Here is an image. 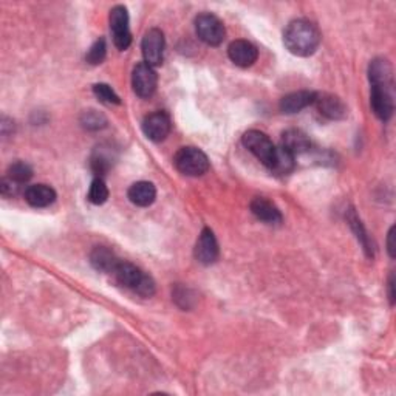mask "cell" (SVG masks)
<instances>
[{
    "mask_svg": "<svg viewBox=\"0 0 396 396\" xmlns=\"http://www.w3.org/2000/svg\"><path fill=\"white\" fill-rule=\"evenodd\" d=\"M294 159L296 157L291 154V152H288L285 147L280 146L277 147V155L270 171L276 175H288L294 169V166H296Z\"/></svg>",
    "mask_w": 396,
    "mask_h": 396,
    "instance_id": "cell-22",
    "label": "cell"
},
{
    "mask_svg": "<svg viewBox=\"0 0 396 396\" xmlns=\"http://www.w3.org/2000/svg\"><path fill=\"white\" fill-rule=\"evenodd\" d=\"M316 93L315 91L308 90H301V91H293L286 96L280 99V110L286 113V115H293V113H299L301 110L310 107L315 104Z\"/></svg>",
    "mask_w": 396,
    "mask_h": 396,
    "instance_id": "cell-14",
    "label": "cell"
},
{
    "mask_svg": "<svg viewBox=\"0 0 396 396\" xmlns=\"http://www.w3.org/2000/svg\"><path fill=\"white\" fill-rule=\"evenodd\" d=\"M388 299H390V305H395V274H390V279H388Z\"/></svg>",
    "mask_w": 396,
    "mask_h": 396,
    "instance_id": "cell-32",
    "label": "cell"
},
{
    "mask_svg": "<svg viewBox=\"0 0 396 396\" xmlns=\"http://www.w3.org/2000/svg\"><path fill=\"white\" fill-rule=\"evenodd\" d=\"M315 105L322 117L331 121H339L347 117V105L342 103V99L331 93H316Z\"/></svg>",
    "mask_w": 396,
    "mask_h": 396,
    "instance_id": "cell-12",
    "label": "cell"
},
{
    "mask_svg": "<svg viewBox=\"0 0 396 396\" xmlns=\"http://www.w3.org/2000/svg\"><path fill=\"white\" fill-rule=\"evenodd\" d=\"M393 239H395V226H392L390 231H388V234H387V251H388V256H390L392 258L395 257V243H393Z\"/></svg>",
    "mask_w": 396,
    "mask_h": 396,
    "instance_id": "cell-31",
    "label": "cell"
},
{
    "mask_svg": "<svg viewBox=\"0 0 396 396\" xmlns=\"http://www.w3.org/2000/svg\"><path fill=\"white\" fill-rule=\"evenodd\" d=\"M227 56H230V59L237 67L248 68L254 65L258 58V50L254 44L239 39L234 41L230 47H227Z\"/></svg>",
    "mask_w": 396,
    "mask_h": 396,
    "instance_id": "cell-13",
    "label": "cell"
},
{
    "mask_svg": "<svg viewBox=\"0 0 396 396\" xmlns=\"http://www.w3.org/2000/svg\"><path fill=\"white\" fill-rule=\"evenodd\" d=\"M110 29L113 34V44L121 51H126L132 44V33L128 27V13L123 5H117L110 11Z\"/></svg>",
    "mask_w": 396,
    "mask_h": 396,
    "instance_id": "cell-6",
    "label": "cell"
},
{
    "mask_svg": "<svg viewBox=\"0 0 396 396\" xmlns=\"http://www.w3.org/2000/svg\"><path fill=\"white\" fill-rule=\"evenodd\" d=\"M128 200L140 208H147L157 198V189L150 181L133 183L127 192Z\"/></svg>",
    "mask_w": 396,
    "mask_h": 396,
    "instance_id": "cell-20",
    "label": "cell"
},
{
    "mask_svg": "<svg viewBox=\"0 0 396 396\" xmlns=\"http://www.w3.org/2000/svg\"><path fill=\"white\" fill-rule=\"evenodd\" d=\"M105 55H107V44H105L104 37H101V39H98L93 45H91L86 55V60L90 65H99L104 62Z\"/></svg>",
    "mask_w": 396,
    "mask_h": 396,
    "instance_id": "cell-26",
    "label": "cell"
},
{
    "mask_svg": "<svg viewBox=\"0 0 396 396\" xmlns=\"http://www.w3.org/2000/svg\"><path fill=\"white\" fill-rule=\"evenodd\" d=\"M371 110L381 121H388L393 117V88L392 87H371L370 91Z\"/></svg>",
    "mask_w": 396,
    "mask_h": 396,
    "instance_id": "cell-10",
    "label": "cell"
},
{
    "mask_svg": "<svg viewBox=\"0 0 396 396\" xmlns=\"http://www.w3.org/2000/svg\"><path fill=\"white\" fill-rule=\"evenodd\" d=\"M164 34L161 29L150 28L149 32L144 34L141 42V50L144 56V62L150 67H158L163 64L164 58Z\"/></svg>",
    "mask_w": 396,
    "mask_h": 396,
    "instance_id": "cell-7",
    "label": "cell"
},
{
    "mask_svg": "<svg viewBox=\"0 0 396 396\" xmlns=\"http://www.w3.org/2000/svg\"><path fill=\"white\" fill-rule=\"evenodd\" d=\"M251 212H253L257 220L268 225H279L282 222V214L276 204L262 197H256L249 204Z\"/></svg>",
    "mask_w": 396,
    "mask_h": 396,
    "instance_id": "cell-16",
    "label": "cell"
},
{
    "mask_svg": "<svg viewBox=\"0 0 396 396\" xmlns=\"http://www.w3.org/2000/svg\"><path fill=\"white\" fill-rule=\"evenodd\" d=\"M113 276H115L119 285L132 289V291L143 297H152L157 291L154 279H152L149 274L143 272L138 266H135L133 263L121 260L117 266V270L113 271Z\"/></svg>",
    "mask_w": 396,
    "mask_h": 396,
    "instance_id": "cell-2",
    "label": "cell"
},
{
    "mask_svg": "<svg viewBox=\"0 0 396 396\" xmlns=\"http://www.w3.org/2000/svg\"><path fill=\"white\" fill-rule=\"evenodd\" d=\"M195 33L204 44L211 45V47H218L225 41L226 29L223 22L214 14L203 13L195 18Z\"/></svg>",
    "mask_w": 396,
    "mask_h": 396,
    "instance_id": "cell-5",
    "label": "cell"
},
{
    "mask_svg": "<svg viewBox=\"0 0 396 396\" xmlns=\"http://www.w3.org/2000/svg\"><path fill=\"white\" fill-rule=\"evenodd\" d=\"M93 93L101 103L115 104V105L121 104L119 96L115 93V90H113L110 86H107V84H95Z\"/></svg>",
    "mask_w": 396,
    "mask_h": 396,
    "instance_id": "cell-27",
    "label": "cell"
},
{
    "mask_svg": "<svg viewBox=\"0 0 396 396\" xmlns=\"http://www.w3.org/2000/svg\"><path fill=\"white\" fill-rule=\"evenodd\" d=\"M19 187L20 185H18V183H14L13 180H10L8 177H5L2 180V183H0V190H2V194L5 197H13V195H16L19 192Z\"/></svg>",
    "mask_w": 396,
    "mask_h": 396,
    "instance_id": "cell-29",
    "label": "cell"
},
{
    "mask_svg": "<svg viewBox=\"0 0 396 396\" xmlns=\"http://www.w3.org/2000/svg\"><path fill=\"white\" fill-rule=\"evenodd\" d=\"M107 198H109L107 185H105L101 177L95 178L88 190V202L91 204H96V206H99V204H104L105 202H107Z\"/></svg>",
    "mask_w": 396,
    "mask_h": 396,
    "instance_id": "cell-25",
    "label": "cell"
},
{
    "mask_svg": "<svg viewBox=\"0 0 396 396\" xmlns=\"http://www.w3.org/2000/svg\"><path fill=\"white\" fill-rule=\"evenodd\" d=\"M177 171L187 177H202L209 171V159L203 150L197 147H181L173 157Z\"/></svg>",
    "mask_w": 396,
    "mask_h": 396,
    "instance_id": "cell-3",
    "label": "cell"
},
{
    "mask_svg": "<svg viewBox=\"0 0 396 396\" xmlns=\"http://www.w3.org/2000/svg\"><path fill=\"white\" fill-rule=\"evenodd\" d=\"M0 131H2V136H4V138H6V136H8L10 133H13V132H14V123H13V119L4 117V118H2V124H0Z\"/></svg>",
    "mask_w": 396,
    "mask_h": 396,
    "instance_id": "cell-30",
    "label": "cell"
},
{
    "mask_svg": "<svg viewBox=\"0 0 396 396\" xmlns=\"http://www.w3.org/2000/svg\"><path fill=\"white\" fill-rule=\"evenodd\" d=\"M173 299L181 308H185V310H189L190 307L194 305V296L190 294V289H187V288L178 286L173 291Z\"/></svg>",
    "mask_w": 396,
    "mask_h": 396,
    "instance_id": "cell-28",
    "label": "cell"
},
{
    "mask_svg": "<svg viewBox=\"0 0 396 396\" xmlns=\"http://www.w3.org/2000/svg\"><path fill=\"white\" fill-rule=\"evenodd\" d=\"M25 200L33 208H47L56 202V190L48 185H33L25 189Z\"/></svg>",
    "mask_w": 396,
    "mask_h": 396,
    "instance_id": "cell-17",
    "label": "cell"
},
{
    "mask_svg": "<svg viewBox=\"0 0 396 396\" xmlns=\"http://www.w3.org/2000/svg\"><path fill=\"white\" fill-rule=\"evenodd\" d=\"M194 254L198 263L202 265H212L218 260L220 256V248H218V242L216 239L214 232H212L209 227H204L202 231L200 237H198L197 243H195V249Z\"/></svg>",
    "mask_w": 396,
    "mask_h": 396,
    "instance_id": "cell-9",
    "label": "cell"
},
{
    "mask_svg": "<svg viewBox=\"0 0 396 396\" xmlns=\"http://www.w3.org/2000/svg\"><path fill=\"white\" fill-rule=\"evenodd\" d=\"M282 147L291 152L294 157L307 154L311 149V141L307 133H303L299 128H289L282 135Z\"/></svg>",
    "mask_w": 396,
    "mask_h": 396,
    "instance_id": "cell-19",
    "label": "cell"
},
{
    "mask_svg": "<svg viewBox=\"0 0 396 396\" xmlns=\"http://www.w3.org/2000/svg\"><path fill=\"white\" fill-rule=\"evenodd\" d=\"M158 84V76L154 70V67H150L146 62L136 64L132 73V87L136 95L143 99H147L155 93Z\"/></svg>",
    "mask_w": 396,
    "mask_h": 396,
    "instance_id": "cell-8",
    "label": "cell"
},
{
    "mask_svg": "<svg viewBox=\"0 0 396 396\" xmlns=\"http://www.w3.org/2000/svg\"><path fill=\"white\" fill-rule=\"evenodd\" d=\"M321 32L307 19H296L288 24L284 32V44L294 56L308 58L315 55L321 44Z\"/></svg>",
    "mask_w": 396,
    "mask_h": 396,
    "instance_id": "cell-1",
    "label": "cell"
},
{
    "mask_svg": "<svg viewBox=\"0 0 396 396\" xmlns=\"http://www.w3.org/2000/svg\"><path fill=\"white\" fill-rule=\"evenodd\" d=\"M242 143L258 161L271 169L277 155V146H274L268 135H265L260 131H248L242 136Z\"/></svg>",
    "mask_w": 396,
    "mask_h": 396,
    "instance_id": "cell-4",
    "label": "cell"
},
{
    "mask_svg": "<svg viewBox=\"0 0 396 396\" xmlns=\"http://www.w3.org/2000/svg\"><path fill=\"white\" fill-rule=\"evenodd\" d=\"M119 262L121 260L117 257V254L113 253L112 249L105 248V246H96L90 253V263L99 272L113 274V271L117 270Z\"/></svg>",
    "mask_w": 396,
    "mask_h": 396,
    "instance_id": "cell-18",
    "label": "cell"
},
{
    "mask_svg": "<svg viewBox=\"0 0 396 396\" xmlns=\"http://www.w3.org/2000/svg\"><path fill=\"white\" fill-rule=\"evenodd\" d=\"M79 123L84 128H86V131L98 132V131H103V128L107 127L109 121H107V118H105L104 113L90 109V110L82 112V115L79 118Z\"/></svg>",
    "mask_w": 396,
    "mask_h": 396,
    "instance_id": "cell-23",
    "label": "cell"
},
{
    "mask_svg": "<svg viewBox=\"0 0 396 396\" xmlns=\"http://www.w3.org/2000/svg\"><path fill=\"white\" fill-rule=\"evenodd\" d=\"M6 177L22 186L28 180H32L33 169H32V166L25 161H16L8 167V171H6Z\"/></svg>",
    "mask_w": 396,
    "mask_h": 396,
    "instance_id": "cell-24",
    "label": "cell"
},
{
    "mask_svg": "<svg viewBox=\"0 0 396 396\" xmlns=\"http://www.w3.org/2000/svg\"><path fill=\"white\" fill-rule=\"evenodd\" d=\"M171 119L164 112L150 113L143 121V132L150 141L161 143L171 133Z\"/></svg>",
    "mask_w": 396,
    "mask_h": 396,
    "instance_id": "cell-11",
    "label": "cell"
},
{
    "mask_svg": "<svg viewBox=\"0 0 396 396\" xmlns=\"http://www.w3.org/2000/svg\"><path fill=\"white\" fill-rule=\"evenodd\" d=\"M369 79L371 87H392L393 88V68L384 58L373 59L369 67Z\"/></svg>",
    "mask_w": 396,
    "mask_h": 396,
    "instance_id": "cell-15",
    "label": "cell"
},
{
    "mask_svg": "<svg viewBox=\"0 0 396 396\" xmlns=\"http://www.w3.org/2000/svg\"><path fill=\"white\" fill-rule=\"evenodd\" d=\"M347 222L350 225V227H352L353 232L356 234V237L357 240H359V243L362 245V249L365 251V254H367L369 257H373V245H371V242H370V237H369V234L367 231H365V227L362 225V222L359 220V217L356 216V212L355 209H348L347 212Z\"/></svg>",
    "mask_w": 396,
    "mask_h": 396,
    "instance_id": "cell-21",
    "label": "cell"
}]
</instances>
